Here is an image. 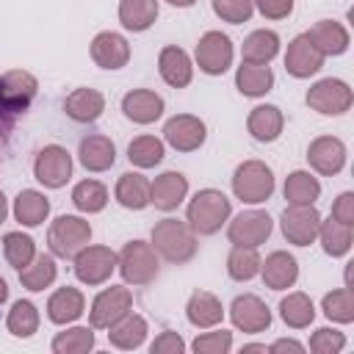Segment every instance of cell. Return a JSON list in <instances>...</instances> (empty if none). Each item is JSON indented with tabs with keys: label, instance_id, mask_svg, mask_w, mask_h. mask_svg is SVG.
Listing matches in <instances>:
<instances>
[{
	"label": "cell",
	"instance_id": "obj_1",
	"mask_svg": "<svg viewBox=\"0 0 354 354\" xmlns=\"http://www.w3.org/2000/svg\"><path fill=\"white\" fill-rule=\"evenodd\" d=\"M230 213H232V205L221 191L202 188L188 202L185 224L194 230V235H216L221 230V224L230 218Z\"/></svg>",
	"mask_w": 354,
	"mask_h": 354
},
{
	"label": "cell",
	"instance_id": "obj_2",
	"mask_svg": "<svg viewBox=\"0 0 354 354\" xmlns=\"http://www.w3.org/2000/svg\"><path fill=\"white\" fill-rule=\"evenodd\" d=\"M152 249L169 263H188L196 254V235L185 221L163 218L152 227Z\"/></svg>",
	"mask_w": 354,
	"mask_h": 354
},
{
	"label": "cell",
	"instance_id": "obj_3",
	"mask_svg": "<svg viewBox=\"0 0 354 354\" xmlns=\"http://www.w3.org/2000/svg\"><path fill=\"white\" fill-rule=\"evenodd\" d=\"M116 268L127 285H149L158 277V252L152 243L130 241L116 254Z\"/></svg>",
	"mask_w": 354,
	"mask_h": 354
},
{
	"label": "cell",
	"instance_id": "obj_4",
	"mask_svg": "<svg viewBox=\"0 0 354 354\" xmlns=\"http://www.w3.org/2000/svg\"><path fill=\"white\" fill-rule=\"evenodd\" d=\"M232 194L246 205H260L274 194V174L263 160H243L232 174Z\"/></svg>",
	"mask_w": 354,
	"mask_h": 354
},
{
	"label": "cell",
	"instance_id": "obj_5",
	"mask_svg": "<svg viewBox=\"0 0 354 354\" xmlns=\"http://www.w3.org/2000/svg\"><path fill=\"white\" fill-rule=\"evenodd\" d=\"M91 241V227L80 216H58L47 230V246L55 257H75Z\"/></svg>",
	"mask_w": 354,
	"mask_h": 354
},
{
	"label": "cell",
	"instance_id": "obj_6",
	"mask_svg": "<svg viewBox=\"0 0 354 354\" xmlns=\"http://www.w3.org/2000/svg\"><path fill=\"white\" fill-rule=\"evenodd\" d=\"M130 310H133V293H130V288L111 285L102 293H97V299L91 301L88 324H91V329H111Z\"/></svg>",
	"mask_w": 354,
	"mask_h": 354
},
{
	"label": "cell",
	"instance_id": "obj_7",
	"mask_svg": "<svg viewBox=\"0 0 354 354\" xmlns=\"http://www.w3.org/2000/svg\"><path fill=\"white\" fill-rule=\"evenodd\" d=\"M72 260L75 277L83 285H102L116 271V252L108 246H83Z\"/></svg>",
	"mask_w": 354,
	"mask_h": 354
},
{
	"label": "cell",
	"instance_id": "obj_8",
	"mask_svg": "<svg viewBox=\"0 0 354 354\" xmlns=\"http://www.w3.org/2000/svg\"><path fill=\"white\" fill-rule=\"evenodd\" d=\"M351 100H354L351 88L337 77H324L315 86H310V91H307V105L324 116L346 113L351 108Z\"/></svg>",
	"mask_w": 354,
	"mask_h": 354
},
{
	"label": "cell",
	"instance_id": "obj_9",
	"mask_svg": "<svg viewBox=\"0 0 354 354\" xmlns=\"http://www.w3.org/2000/svg\"><path fill=\"white\" fill-rule=\"evenodd\" d=\"M33 174L44 188H64L72 177V155L58 144H47L33 160Z\"/></svg>",
	"mask_w": 354,
	"mask_h": 354
},
{
	"label": "cell",
	"instance_id": "obj_10",
	"mask_svg": "<svg viewBox=\"0 0 354 354\" xmlns=\"http://www.w3.org/2000/svg\"><path fill=\"white\" fill-rule=\"evenodd\" d=\"M282 235L293 246H310L318 238L321 213L313 205H288L282 213Z\"/></svg>",
	"mask_w": 354,
	"mask_h": 354
},
{
	"label": "cell",
	"instance_id": "obj_11",
	"mask_svg": "<svg viewBox=\"0 0 354 354\" xmlns=\"http://www.w3.org/2000/svg\"><path fill=\"white\" fill-rule=\"evenodd\" d=\"M39 91V80L25 69H11L0 75V108L6 113L25 111Z\"/></svg>",
	"mask_w": 354,
	"mask_h": 354
},
{
	"label": "cell",
	"instance_id": "obj_12",
	"mask_svg": "<svg viewBox=\"0 0 354 354\" xmlns=\"http://www.w3.org/2000/svg\"><path fill=\"white\" fill-rule=\"evenodd\" d=\"M271 227H274V221H271L268 213H263V210H243V213H238V216L230 221L227 238H230L235 246H254V249H257L260 243L268 241Z\"/></svg>",
	"mask_w": 354,
	"mask_h": 354
},
{
	"label": "cell",
	"instance_id": "obj_13",
	"mask_svg": "<svg viewBox=\"0 0 354 354\" xmlns=\"http://www.w3.org/2000/svg\"><path fill=\"white\" fill-rule=\"evenodd\" d=\"M163 138L169 147H174L177 152H194L205 144L207 138V127L199 116L191 113H177L163 124Z\"/></svg>",
	"mask_w": 354,
	"mask_h": 354
},
{
	"label": "cell",
	"instance_id": "obj_14",
	"mask_svg": "<svg viewBox=\"0 0 354 354\" xmlns=\"http://www.w3.org/2000/svg\"><path fill=\"white\" fill-rule=\"evenodd\" d=\"M196 64L205 75H224L232 64V41L221 30H207L196 44Z\"/></svg>",
	"mask_w": 354,
	"mask_h": 354
},
{
	"label": "cell",
	"instance_id": "obj_15",
	"mask_svg": "<svg viewBox=\"0 0 354 354\" xmlns=\"http://www.w3.org/2000/svg\"><path fill=\"white\" fill-rule=\"evenodd\" d=\"M230 318L232 324L241 329V332H249V335H257V332H266L271 326V310L268 304L254 296V293H243L232 301L230 307Z\"/></svg>",
	"mask_w": 354,
	"mask_h": 354
},
{
	"label": "cell",
	"instance_id": "obj_16",
	"mask_svg": "<svg viewBox=\"0 0 354 354\" xmlns=\"http://www.w3.org/2000/svg\"><path fill=\"white\" fill-rule=\"evenodd\" d=\"M307 163L318 174L332 177L346 166V144L340 138H335V136H318L307 147Z\"/></svg>",
	"mask_w": 354,
	"mask_h": 354
},
{
	"label": "cell",
	"instance_id": "obj_17",
	"mask_svg": "<svg viewBox=\"0 0 354 354\" xmlns=\"http://www.w3.org/2000/svg\"><path fill=\"white\" fill-rule=\"evenodd\" d=\"M91 58L102 69H122L130 61V44L124 36L113 30H102L91 41Z\"/></svg>",
	"mask_w": 354,
	"mask_h": 354
},
{
	"label": "cell",
	"instance_id": "obj_18",
	"mask_svg": "<svg viewBox=\"0 0 354 354\" xmlns=\"http://www.w3.org/2000/svg\"><path fill=\"white\" fill-rule=\"evenodd\" d=\"M260 274L266 288L271 290H288L299 279V263L288 252H271L266 260H260Z\"/></svg>",
	"mask_w": 354,
	"mask_h": 354
},
{
	"label": "cell",
	"instance_id": "obj_19",
	"mask_svg": "<svg viewBox=\"0 0 354 354\" xmlns=\"http://www.w3.org/2000/svg\"><path fill=\"white\" fill-rule=\"evenodd\" d=\"M321 66H324V55L313 47V41L304 33L296 36L288 44V53H285V69H288V75H293V77L301 80V77L315 75Z\"/></svg>",
	"mask_w": 354,
	"mask_h": 354
},
{
	"label": "cell",
	"instance_id": "obj_20",
	"mask_svg": "<svg viewBox=\"0 0 354 354\" xmlns=\"http://www.w3.org/2000/svg\"><path fill=\"white\" fill-rule=\"evenodd\" d=\"M122 111L136 124H152L163 113V97L149 88H133L122 97Z\"/></svg>",
	"mask_w": 354,
	"mask_h": 354
},
{
	"label": "cell",
	"instance_id": "obj_21",
	"mask_svg": "<svg viewBox=\"0 0 354 354\" xmlns=\"http://www.w3.org/2000/svg\"><path fill=\"white\" fill-rule=\"evenodd\" d=\"M158 72L160 77L171 86V88H185L194 77V66H191V58L183 47H163L160 55H158Z\"/></svg>",
	"mask_w": 354,
	"mask_h": 354
},
{
	"label": "cell",
	"instance_id": "obj_22",
	"mask_svg": "<svg viewBox=\"0 0 354 354\" xmlns=\"http://www.w3.org/2000/svg\"><path fill=\"white\" fill-rule=\"evenodd\" d=\"M188 194V180L180 171H163L160 177H155V183H149V205H155L158 210H174Z\"/></svg>",
	"mask_w": 354,
	"mask_h": 354
},
{
	"label": "cell",
	"instance_id": "obj_23",
	"mask_svg": "<svg viewBox=\"0 0 354 354\" xmlns=\"http://www.w3.org/2000/svg\"><path fill=\"white\" fill-rule=\"evenodd\" d=\"M83 310H86V296L77 288H69V285L58 288L47 299V318L58 326H66V324L77 321L83 315Z\"/></svg>",
	"mask_w": 354,
	"mask_h": 354
},
{
	"label": "cell",
	"instance_id": "obj_24",
	"mask_svg": "<svg viewBox=\"0 0 354 354\" xmlns=\"http://www.w3.org/2000/svg\"><path fill=\"white\" fill-rule=\"evenodd\" d=\"M304 36L313 41V47H315L324 58H326V55H340V53L348 50V30H346L340 22H335V19H321V22H315Z\"/></svg>",
	"mask_w": 354,
	"mask_h": 354
},
{
	"label": "cell",
	"instance_id": "obj_25",
	"mask_svg": "<svg viewBox=\"0 0 354 354\" xmlns=\"http://www.w3.org/2000/svg\"><path fill=\"white\" fill-rule=\"evenodd\" d=\"M77 158H80L83 169H88V171H108L116 163V147L108 136L94 133V136H86L80 141Z\"/></svg>",
	"mask_w": 354,
	"mask_h": 354
},
{
	"label": "cell",
	"instance_id": "obj_26",
	"mask_svg": "<svg viewBox=\"0 0 354 354\" xmlns=\"http://www.w3.org/2000/svg\"><path fill=\"white\" fill-rule=\"evenodd\" d=\"M64 111L72 122L88 124L94 119H100V113L105 111V97L97 88H75L66 100H64Z\"/></svg>",
	"mask_w": 354,
	"mask_h": 354
},
{
	"label": "cell",
	"instance_id": "obj_27",
	"mask_svg": "<svg viewBox=\"0 0 354 354\" xmlns=\"http://www.w3.org/2000/svg\"><path fill=\"white\" fill-rule=\"evenodd\" d=\"M185 315H188V321H191L194 326L210 329V326L221 324L224 307H221V301H218L213 293H207V290H194L191 299H188V304H185Z\"/></svg>",
	"mask_w": 354,
	"mask_h": 354
},
{
	"label": "cell",
	"instance_id": "obj_28",
	"mask_svg": "<svg viewBox=\"0 0 354 354\" xmlns=\"http://www.w3.org/2000/svg\"><path fill=\"white\" fill-rule=\"evenodd\" d=\"M235 86L243 97H263L274 86V72L268 64H249L243 61L235 72Z\"/></svg>",
	"mask_w": 354,
	"mask_h": 354
},
{
	"label": "cell",
	"instance_id": "obj_29",
	"mask_svg": "<svg viewBox=\"0 0 354 354\" xmlns=\"http://www.w3.org/2000/svg\"><path fill=\"white\" fill-rule=\"evenodd\" d=\"M282 124H285V116L277 105H257L252 108L249 119H246V127L252 133V138L268 144V141H277L279 133H282Z\"/></svg>",
	"mask_w": 354,
	"mask_h": 354
},
{
	"label": "cell",
	"instance_id": "obj_30",
	"mask_svg": "<svg viewBox=\"0 0 354 354\" xmlns=\"http://www.w3.org/2000/svg\"><path fill=\"white\" fill-rule=\"evenodd\" d=\"M116 202L127 210H144L149 205V180L138 171H124L116 180Z\"/></svg>",
	"mask_w": 354,
	"mask_h": 354
},
{
	"label": "cell",
	"instance_id": "obj_31",
	"mask_svg": "<svg viewBox=\"0 0 354 354\" xmlns=\"http://www.w3.org/2000/svg\"><path fill=\"white\" fill-rule=\"evenodd\" d=\"M144 337H147V321H144L138 313H127V315L119 318V321L111 326V332H108L111 346H116V348H122V351L138 348V346L144 343Z\"/></svg>",
	"mask_w": 354,
	"mask_h": 354
},
{
	"label": "cell",
	"instance_id": "obj_32",
	"mask_svg": "<svg viewBox=\"0 0 354 354\" xmlns=\"http://www.w3.org/2000/svg\"><path fill=\"white\" fill-rule=\"evenodd\" d=\"M47 216H50V202H47L44 194H39L33 188L17 194V199H14V218L22 227H39Z\"/></svg>",
	"mask_w": 354,
	"mask_h": 354
},
{
	"label": "cell",
	"instance_id": "obj_33",
	"mask_svg": "<svg viewBox=\"0 0 354 354\" xmlns=\"http://www.w3.org/2000/svg\"><path fill=\"white\" fill-rule=\"evenodd\" d=\"M155 19H158V0H122L119 3V22L133 33L147 30Z\"/></svg>",
	"mask_w": 354,
	"mask_h": 354
},
{
	"label": "cell",
	"instance_id": "obj_34",
	"mask_svg": "<svg viewBox=\"0 0 354 354\" xmlns=\"http://www.w3.org/2000/svg\"><path fill=\"white\" fill-rule=\"evenodd\" d=\"M277 53H279V36L274 30H252L241 44V55L249 64H268Z\"/></svg>",
	"mask_w": 354,
	"mask_h": 354
},
{
	"label": "cell",
	"instance_id": "obj_35",
	"mask_svg": "<svg viewBox=\"0 0 354 354\" xmlns=\"http://www.w3.org/2000/svg\"><path fill=\"white\" fill-rule=\"evenodd\" d=\"M318 238H321V246L329 257H343L348 254L351 243H354V232H351V224H340L335 221L332 216L326 221H321L318 227Z\"/></svg>",
	"mask_w": 354,
	"mask_h": 354
},
{
	"label": "cell",
	"instance_id": "obj_36",
	"mask_svg": "<svg viewBox=\"0 0 354 354\" xmlns=\"http://www.w3.org/2000/svg\"><path fill=\"white\" fill-rule=\"evenodd\" d=\"M55 274H58V268H55L53 254H36L25 268H19V282H22V288L36 293V290L50 288Z\"/></svg>",
	"mask_w": 354,
	"mask_h": 354
},
{
	"label": "cell",
	"instance_id": "obj_37",
	"mask_svg": "<svg viewBox=\"0 0 354 354\" xmlns=\"http://www.w3.org/2000/svg\"><path fill=\"white\" fill-rule=\"evenodd\" d=\"M279 315L282 321L290 326V329H304L313 324L315 318V307H313V299L307 293H288L282 301H279Z\"/></svg>",
	"mask_w": 354,
	"mask_h": 354
},
{
	"label": "cell",
	"instance_id": "obj_38",
	"mask_svg": "<svg viewBox=\"0 0 354 354\" xmlns=\"http://www.w3.org/2000/svg\"><path fill=\"white\" fill-rule=\"evenodd\" d=\"M321 196V183L310 171H290L285 180L288 205H313Z\"/></svg>",
	"mask_w": 354,
	"mask_h": 354
},
{
	"label": "cell",
	"instance_id": "obj_39",
	"mask_svg": "<svg viewBox=\"0 0 354 354\" xmlns=\"http://www.w3.org/2000/svg\"><path fill=\"white\" fill-rule=\"evenodd\" d=\"M72 202L80 213H100L108 205V188L100 180H80L72 188Z\"/></svg>",
	"mask_w": 354,
	"mask_h": 354
},
{
	"label": "cell",
	"instance_id": "obj_40",
	"mask_svg": "<svg viewBox=\"0 0 354 354\" xmlns=\"http://www.w3.org/2000/svg\"><path fill=\"white\" fill-rule=\"evenodd\" d=\"M227 274L238 282H249L260 274V254L254 246H232L227 257Z\"/></svg>",
	"mask_w": 354,
	"mask_h": 354
},
{
	"label": "cell",
	"instance_id": "obj_41",
	"mask_svg": "<svg viewBox=\"0 0 354 354\" xmlns=\"http://www.w3.org/2000/svg\"><path fill=\"white\" fill-rule=\"evenodd\" d=\"M127 160L138 169H152L163 160V141L155 136H138L127 147Z\"/></svg>",
	"mask_w": 354,
	"mask_h": 354
},
{
	"label": "cell",
	"instance_id": "obj_42",
	"mask_svg": "<svg viewBox=\"0 0 354 354\" xmlns=\"http://www.w3.org/2000/svg\"><path fill=\"white\" fill-rule=\"evenodd\" d=\"M6 324H8V332L14 337H30L39 329V310L33 307V301L19 299V301L11 304Z\"/></svg>",
	"mask_w": 354,
	"mask_h": 354
},
{
	"label": "cell",
	"instance_id": "obj_43",
	"mask_svg": "<svg viewBox=\"0 0 354 354\" xmlns=\"http://www.w3.org/2000/svg\"><path fill=\"white\" fill-rule=\"evenodd\" d=\"M3 254H6L8 266H14L19 271V268H25L36 257V243L25 232H6V238H3Z\"/></svg>",
	"mask_w": 354,
	"mask_h": 354
},
{
	"label": "cell",
	"instance_id": "obj_44",
	"mask_svg": "<svg viewBox=\"0 0 354 354\" xmlns=\"http://www.w3.org/2000/svg\"><path fill=\"white\" fill-rule=\"evenodd\" d=\"M94 348V332L88 326H72L53 337L55 354H86Z\"/></svg>",
	"mask_w": 354,
	"mask_h": 354
},
{
	"label": "cell",
	"instance_id": "obj_45",
	"mask_svg": "<svg viewBox=\"0 0 354 354\" xmlns=\"http://www.w3.org/2000/svg\"><path fill=\"white\" fill-rule=\"evenodd\" d=\"M321 310L335 324H351L354 321V296H351V290L340 288V290L326 293L324 301H321Z\"/></svg>",
	"mask_w": 354,
	"mask_h": 354
},
{
	"label": "cell",
	"instance_id": "obj_46",
	"mask_svg": "<svg viewBox=\"0 0 354 354\" xmlns=\"http://www.w3.org/2000/svg\"><path fill=\"white\" fill-rule=\"evenodd\" d=\"M191 348H194L196 354H227V351L232 348V332H227V329L205 332V335H199V337L191 343Z\"/></svg>",
	"mask_w": 354,
	"mask_h": 354
},
{
	"label": "cell",
	"instance_id": "obj_47",
	"mask_svg": "<svg viewBox=\"0 0 354 354\" xmlns=\"http://www.w3.org/2000/svg\"><path fill=\"white\" fill-rule=\"evenodd\" d=\"M213 11L224 22L241 25V22H249L254 6H252V0H213Z\"/></svg>",
	"mask_w": 354,
	"mask_h": 354
},
{
	"label": "cell",
	"instance_id": "obj_48",
	"mask_svg": "<svg viewBox=\"0 0 354 354\" xmlns=\"http://www.w3.org/2000/svg\"><path fill=\"white\" fill-rule=\"evenodd\" d=\"M343 346H346V335L337 332V329H329V326L315 329L313 337H310V351L313 354H337V351H343Z\"/></svg>",
	"mask_w": 354,
	"mask_h": 354
},
{
	"label": "cell",
	"instance_id": "obj_49",
	"mask_svg": "<svg viewBox=\"0 0 354 354\" xmlns=\"http://www.w3.org/2000/svg\"><path fill=\"white\" fill-rule=\"evenodd\" d=\"M152 354H183L185 351V340L177 335V332H160L152 346H149Z\"/></svg>",
	"mask_w": 354,
	"mask_h": 354
},
{
	"label": "cell",
	"instance_id": "obj_50",
	"mask_svg": "<svg viewBox=\"0 0 354 354\" xmlns=\"http://www.w3.org/2000/svg\"><path fill=\"white\" fill-rule=\"evenodd\" d=\"M252 6L266 17V19H285L293 11V0H252Z\"/></svg>",
	"mask_w": 354,
	"mask_h": 354
},
{
	"label": "cell",
	"instance_id": "obj_51",
	"mask_svg": "<svg viewBox=\"0 0 354 354\" xmlns=\"http://www.w3.org/2000/svg\"><path fill=\"white\" fill-rule=\"evenodd\" d=\"M332 218L340 221V224H354V194H351V191H346V194H340V196L335 199V205H332Z\"/></svg>",
	"mask_w": 354,
	"mask_h": 354
},
{
	"label": "cell",
	"instance_id": "obj_52",
	"mask_svg": "<svg viewBox=\"0 0 354 354\" xmlns=\"http://www.w3.org/2000/svg\"><path fill=\"white\" fill-rule=\"evenodd\" d=\"M268 351H271V354H282V351H293V354H301V351H304V346H301V343H296V340H288V337H282V340H274V343L268 346Z\"/></svg>",
	"mask_w": 354,
	"mask_h": 354
},
{
	"label": "cell",
	"instance_id": "obj_53",
	"mask_svg": "<svg viewBox=\"0 0 354 354\" xmlns=\"http://www.w3.org/2000/svg\"><path fill=\"white\" fill-rule=\"evenodd\" d=\"M6 216H8V202H6V196L0 194V224L6 221Z\"/></svg>",
	"mask_w": 354,
	"mask_h": 354
},
{
	"label": "cell",
	"instance_id": "obj_54",
	"mask_svg": "<svg viewBox=\"0 0 354 354\" xmlns=\"http://www.w3.org/2000/svg\"><path fill=\"white\" fill-rule=\"evenodd\" d=\"M166 3H171V6H177V8H188V6H194L196 0H166Z\"/></svg>",
	"mask_w": 354,
	"mask_h": 354
},
{
	"label": "cell",
	"instance_id": "obj_55",
	"mask_svg": "<svg viewBox=\"0 0 354 354\" xmlns=\"http://www.w3.org/2000/svg\"><path fill=\"white\" fill-rule=\"evenodd\" d=\"M6 299H8V285H6V279L0 277V304H3Z\"/></svg>",
	"mask_w": 354,
	"mask_h": 354
},
{
	"label": "cell",
	"instance_id": "obj_56",
	"mask_svg": "<svg viewBox=\"0 0 354 354\" xmlns=\"http://www.w3.org/2000/svg\"><path fill=\"white\" fill-rule=\"evenodd\" d=\"M243 351H263V354H266L268 348H266V346H260V343H252V346H243Z\"/></svg>",
	"mask_w": 354,
	"mask_h": 354
}]
</instances>
